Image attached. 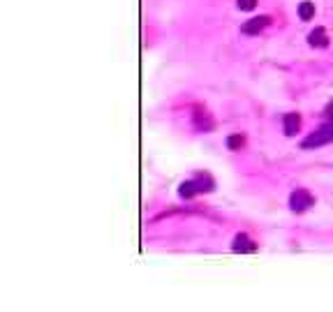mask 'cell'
Returning <instances> with one entry per match:
<instances>
[{"instance_id":"obj_8","label":"cell","mask_w":333,"mask_h":312,"mask_svg":"<svg viewBox=\"0 0 333 312\" xmlns=\"http://www.w3.org/2000/svg\"><path fill=\"white\" fill-rule=\"evenodd\" d=\"M299 16H301V21H310V19H313V16H315V2H310V0L301 2Z\"/></svg>"},{"instance_id":"obj_4","label":"cell","mask_w":333,"mask_h":312,"mask_svg":"<svg viewBox=\"0 0 333 312\" xmlns=\"http://www.w3.org/2000/svg\"><path fill=\"white\" fill-rule=\"evenodd\" d=\"M199 192H208L206 187H201V180H185L183 185H180L178 194L183 197V199H190V197H194V194H199Z\"/></svg>"},{"instance_id":"obj_6","label":"cell","mask_w":333,"mask_h":312,"mask_svg":"<svg viewBox=\"0 0 333 312\" xmlns=\"http://www.w3.org/2000/svg\"><path fill=\"white\" fill-rule=\"evenodd\" d=\"M308 42L310 47H329V35L324 28H315L313 33L308 35Z\"/></svg>"},{"instance_id":"obj_2","label":"cell","mask_w":333,"mask_h":312,"mask_svg":"<svg viewBox=\"0 0 333 312\" xmlns=\"http://www.w3.org/2000/svg\"><path fill=\"white\" fill-rule=\"evenodd\" d=\"M315 204V199H313V194L308 192V190H296V192L289 197V206H292V211L294 213H303V211H308V208Z\"/></svg>"},{"instance_id":"obj_5","label":"cell","mask_w":333,"mask_h":312,"mask_svg":"<svg viewBox=\"0 0 333 312\" xmlns=\"http://www.w3.org/2000/svg\"><path fill=\"white\" fill-rule=\"evenodd\" d=\"M282 127H285L287 137H294V134L301 130V116H299V113H285V118H282Z\"/></svg>"},{"instance_id":"obj_7","label":"cell","mask_w":333,"mask_h":312,"mask_svg":"<svg viewBox=\"0 0 333 312\" xmlns=\"http://www.w3.org/2000/svg\"><path fill=\"white\" fill-rule=\"evenodd\" d=\"M254 250H257V245L248 236H243V234H239L234 238V252H254Z\"/></svg>"},{"instance_id":"obj_1","label":"cell","mask_w":333,"mask_h":312,"mask_svg":"<svg viewBox=\"0 0 333 312\" xmlns=\"http://www.w3.org/2000/svg\"><path fill=\"white\" fill-rule=\"evenodd\" d=\"M329 141H333V123L331 125L320 127L315 134H310L308 139H303L301 146L303 148H320V146H324V144H329Z\"/></svg>"},{"instance_id":"obj_3","label":"cell","mask_w":333,"mask_h":312,"mask_svg":"<svg viewBox=\"0 0 333 312\" xmlns=\"http://www.w3.org/2000/svg\"><path fill=\"white\" fill-rule=\"evenodd\" d=\"M266 26H271V16L261 14V16H254V19L246 21V23L241 26V30H243L246 35H257V33H261Z\"/></svg>"},{"instance_id":"obj_9","label":"cell","mask_w":333,"mask_h":312,"mask_svg":"<svg viewBox=\"0 0 333 312\" xmlns=\"http://www.w3.org/2000/svg\"><path fill=\"white\" fill-rule=\"evenodd\" d=\"M243 146H246V137H243L241 132L227 137V148H229V151H241Z\"/></svg>"},{"instance_id":"obj_10","label":"cell","mask_w":333,"mask_h":312,"mask_svg":"<svg viewBox=\"0 0 333 312\" xmlns=\"http://www.w3.org/2000/svg\"><path fill=\"white\" fill-rule=\"evenodd\" d=\"M254 7H257V0H239V9H243V12H250Z\"/></svg>"}]
</instances>
